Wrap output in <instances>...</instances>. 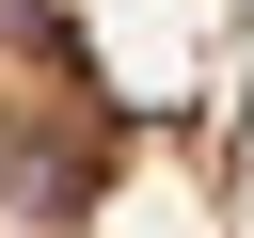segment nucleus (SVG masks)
Instances as JSON below:
<instances>
[{"label":"nucleus","mask_w":254,"mask_h":238,"mask_svg":"<svg viewBox=\"0 0 254 238\" xmlns=\"http://www.w3.org/2000/svg\"><path fill=\"white\" fill-rule=\"evenodd\" d=\"M254 222V0H0V238H238Z\"/></svg>","instance_id":"f257e3e1"}]
</instances>
